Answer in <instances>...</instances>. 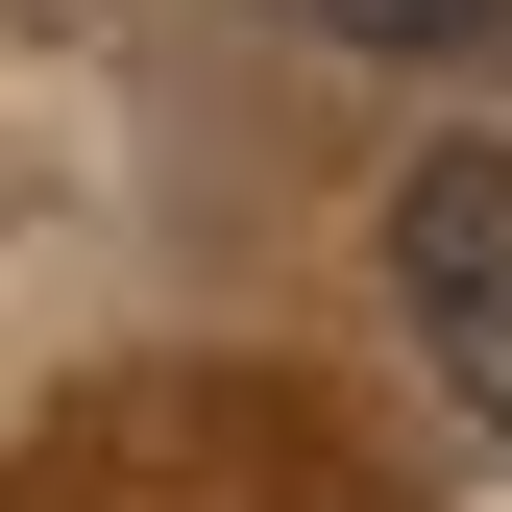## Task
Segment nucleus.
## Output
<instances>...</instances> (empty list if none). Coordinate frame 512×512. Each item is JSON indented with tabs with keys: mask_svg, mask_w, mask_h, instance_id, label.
I'll use <instances>...</instances> for the list:
<instances>
[{
	"mask_svg": "<svg viewBox=\"0 0 512 512\" xmlns=\"http://www.w3.org/2000/svg\"><path fill=\"white\" fill-rule=\"evenodd\" d=\"M391 293H415V342L512 415V147H439L415 196H391Z\"/></svg>",
	"mask_w": 512,
	"mask_h": 512,
	"instance_id": "nucleus-1",
	"label": "nucleus"
},
{
	"mask_svg": "<svg viewBox=\"0 0 512 512\" xmlns=\"http://www.w3.org/2000/svg\"><path fill=\"white\" fill-rule=\"evenodd\" d=\"M342 25H366V49H464L488 0H342Z\"/></svg>",
	"mask_w": 512,
	"mask_h": 512,
	"instance_id": "nucleus-2",
	"label": "nucleus"
}]
</instances>
